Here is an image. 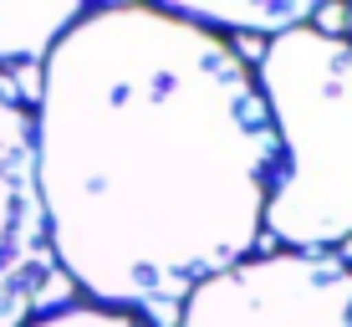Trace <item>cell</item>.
<instances>
[{
	"label": "cell",
	"mask_w": 352,
	"mask_h": 327,
	"mask_svg": "<svg viewBox=\"0 0 352 327\" xmlns=\"http://www.w3.org/2000/svg\"><path fill=\"white\" fill-rule=\"evenodd\" d=\"M26 327H159L143 312H128V307H102V302H67V307H52V312H36Z\"/></svg>",
	"instance_id": "52a82bcc"
},
{
	"label": "cell",
	"mask_w": 352,
	"mask_h": 327,
	"mask_svg": "<svg viewBox=\"0 0 352 327\" xmlns=\"http://www.w3.org/2000/svg\"><path fill=\"white\" fill-rule=\"evenodd\" d=\"M347 41H352V6H347Z\"/></svg>",
	"instance_id": "ba28073f"
},
{
	"label": "cell",
	"mask_w": 352,
	"mask_h": 327,
	"mask_svg": "<svg viewBox=\"0 0 352 327\" xmlns=\"http://www.w3.org/2000/svg\"><path fill=\"white\" fill-rule=\"evenodd\" d=\"M52 256L87 302L179 307L261 246L276 133L235 41L168 6H87L31 103Z\"/></svg>",
	"instance_id": "6da1fadb"
},
{
	"label": "cell",
	"mask_w": 352,
	"mask_h": 327,
	"mask_svg": "<svg viewBox=\"0 0 352 327\" xmlns=\"http://www.w3.org/2000/svg\"><path fill=\"white\" fill-rule=\"evenodd\" d=\"M256 87L276 133V179L261 235L286 251L352 240V41L296 26L265 41Z\"/></svg>",
	"instance_id": "7a4b0ae2"
},
{
	"label": "cell",
	"mask_w": 352,
	"mask_h": 327,
	"mask_svg": "<svg viewBox=\"0 0 352 327\" xmlns=\"http://www.w3.org/2000/svg\"><path fill=\"white\" fill-rule=\"evenodd\" d=\"M82 0H6L0 6V67L46 62L67 26L82 16Z\"/></svg>",
	"instance_id": "5b68a950"
},
{
	"label": "cell",
	"mask_w": 352,
	"mask_h": 327,
	"mask_svg": "<svg viewBox=\"0 0 352 327\" xmlns=\"http://www.w3.org/2000/svg\"><path fill=\"white\" fill-rule=\"evenodd\" d=\"M168 10H179L184 21H194V26H204L214 36L235 31V36H265V41L317 21V6H311V0H261V6H199V0H179V6H168Z\"/></svg>",
	"instance_id": "8992f818"
},
{
	"label": "cell",
	"mask_w": 352,
	"mask_h": 327,
	"mask_svg": "<svg viewBox=\"0 0 352 327\" xmlns=\"http://www.w3.org/2000/svg\"><path fill=\"white\" fill-rule=\"evenodd\" d=\"M174 327H352V261L337 251H256L194 286Z\"/></svg>",
	"instance_id": "3957f363"
},
{
	"label": "cell",
	"mask_w": 352,
	"mask_h": 327,
	"mask_svg": "<svg viewBox=\"0 0 352 327\" xmlns=\"http://www.w3.org/2000/svg\"><path fill=\"white\" fill-rule=\"evenodd\" d=\"M56 276L62 271L36 184L31 103L0 77V327H26Z\"/></svg>",
	"instance_id": "277c9868"
}]
</instances>
